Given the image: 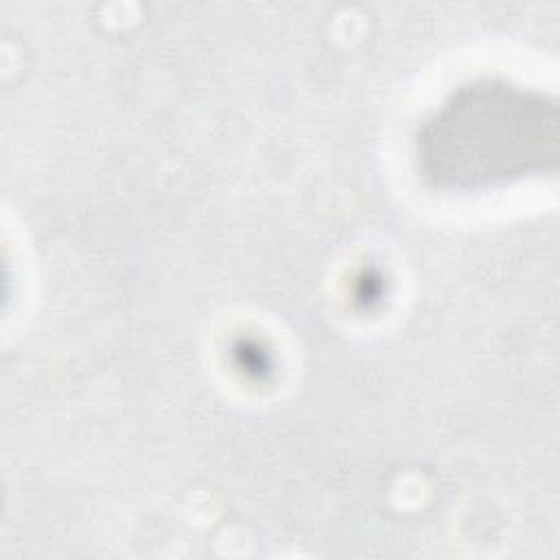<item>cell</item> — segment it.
Instances as JSON below:
<instances>
[{
  "label": "cell",
  "instance_id": "cell-1",
  "mask_svg": "<svg viewBox=\"0 0 560 560\" xmlns=\"http://www.w3.org/2000/svg\"><path fill=\"white\" fill-rule=\"evenodd\" d=\"M556 105L499 81L459 88L422 127L418 162L442 190L505 184L556 162Z\"/></svg>",
  "mask_w": 560,
  "mask_h": 560
}]
</instances>
